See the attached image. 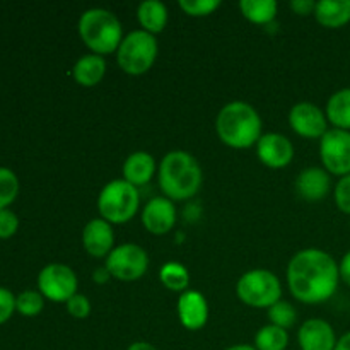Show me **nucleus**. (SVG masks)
I'll return each instance as SVG.
<instances>
[{
    "mask_svg": "<svg viewBox=\"0 0 350 350\" xmlns=\"http://www.w3.org/2000/svg\"><path fill=\"white\" fill-rule=\"evenodd\" d=\"M287 287L303 304L327 303L340 284L338 262L320 248L297 252L287 265Z\"/></svg>",
    "mask_w": 350,
    "mask_h": 350,
    "instance_id": "obj_1",
    "label": "nucleus"
},
{
    "mask_svg": "<svg viewBox=\"0 0 350 350\" xmlns=\"http://www.w3.org/2000/svg\"><path fill=\"white\" fill-rule=\"evenodd\" d=\"M157 180L164 197L173 202L190 200L200 191L204 183V171L197 157L187 150H170L161 159L157 167Z\"/></svg>",
    "mask_w": 350,
    "mask_h": 350,
    "instance_id": "obj_2",
    "label": "nucleus"
},
{
    "mask_svg": "<svg viewBox=\"0 0 350 350\" xmlns=\"http://www.w3.org/2000/svg\"><path fill=\"white\" fill-rule=\"evenodd\" d=\"M262 116L255 106L245 101H231L219 109L215 116V132L221 142L232 149H248L256 146L262 133Z\"/></svg>",
    "mask_w": 350,
    "mask_h": 350,
    "instance_id": "obj_3",
    "label": "nucleus"
},
{
    "mask_svg": "<svg viewBox=\"0 0 350 350\" xmlns=\"http://www.w3.org/2000/svg\"><path fill=\"white\" fill-rule=\"evenodd\" d=\"M79 36L82 43L94 55L116 53L123 40L122 21L111 10L103 7H91L84 10L77 23Z\"/></svg>",
    "mask_w": 350,
    "mask_h": 350,
    "instance_id": "obj_4",
    "label": "nucleus"
},
{
    "mask_svg": "<svg viewBox=\"0 0 350 350\" xmlns=\"http://www.w3.org/2000/svg\"><path fill=\"white\" fill-rule=\"evenodd\" d=\"M139 208V188L123 178L108 181L98 195L99 217L108 221L109 224H126L135 217Z\"/></svg>",
    "mask_w": 350,
    "mask_h": 350,
    "instance_id": "obj_5",
    "label": "nucleus"
},
{
    "mask_svg": "<svg viewBox=\"0 0 350 350\" xmlns=\"http://www.w3.org/2000/svg\"><path fill=\"white\" fill-rule=\"evenodd\" d=\"M159 53V43L154 34L144 29L125 34L116 50V64L125 74L142 75L152 68Z\"/></svg>",
    "mask_w": 350,
    "mask_h": 350,
    "instance_id": "obj_6",
    "label": "nucleus"
},
{
    "mask_svg": "<svg viewBox=\"0 0 350 350\" xmlns=\"http://www.w3.org/2000/svg\"><path fill=\"white\" fill-rule=\"evenodd\" d=\"M236 296L246 306L269 310L282 299V282L272 270H248L238 279Z\"/></svg>",
    "mask_w": 350,
    "mask_h": 350,
    "instance_id": "obj_7",
    "label": "nucleus"
},
{
    "mask_svg": "<svg viewBox=\"0 0 350 350\" xmlns=\"http://www.w3.org/2000/svg\"><path fill=\"white\" fill-rule=\"evenodd\" d=\"M105 267L113 279L122 282H133L142 279L149 270V255L137 243H123L113 248L106 256Z\"/></svg>",
    "mask_w": 350,
    "mask_h": 350,
    "instance_id": "obj_8",
    "label": "nucleus"
},
{
    "mask_svg": "<svg viewBox=\"0 0 350 350\" xmlns=\"http://www.w3.org/2000/svg\"><path fill=\"white\" fill-rule=\"evenodd\" d=\"M79 279L74 270L64 263H50L38 273V291L44 299L53 303H67L77 294Z\"/></svg>",
    "mask_w": 350,
    "mask_h": 350,
    "instance_id": "obj_9",
    "label": "nucleus"
},
{
    "mask_svg": "<svg viewBox=\"0 0 350 350\" xmlns=\"http://www.w3.org/2000/svg\"><path fill=\"white\" fill-rule=\"evenodd\" d=\"M320 159L332 176L350 174V132L328 129L320 139Z\"/></svg>",
    "mask_w": 350,
    "mask_h": 350,
    "instance_id": "obj_10",
    "label": "nucleus"
},
{
    "mask_svg": "<svg viewBox=\"0 0 350 350\" xmlns=\"http://www.w3.org/2000/svg\"><path fill=\"white\" fill-rule=\"evenodd\" d=\"M289 125L303 139H321L330 123L325 109L310 101H301L291 108Z\"/></svg>",
    "mask_w": 350,
    "mask_h": 350,
    "instance_id": "obj_11",
    "label": "nucleus"
},
{
    "mask_svg": "<svg viewBox=\"0 0 350 350\" xmlns=\"http://www.w3.org/2000/svg\"><path fill=\"white\" fill-rule=\"evenodd\" d=\"M256 156L272 170H282L289 166L294 159V146L289 137L279 132L263 133L256 142Z\"/></svg>",
    "mask_w": 350,
    "mask_h": 350,
    "instance_id": "obj_12",
    "label": "nucleus"
},
{
    "mask_svg": "<svg viewBox=\"0 0 350 350\" xmlns=\"http://www.w3.org/2000/svg\"><path fill=\"white\" fill-rule=\"evenodd\" d=\"M142 224L150 234L163 236L173 231L176 224V205L167 197H154L144 205Z\"/></svg>",
    "mask_w": 350,
    "mask_h": 350,
    "instance_id": "obj_13",
    "label": "nucleus"
},
{
    "mask_svg": "<svg viewBox=\"0 0 350 350\" xmlns=\"http://www.w3.org/2000/svg\"><path fill=\"white\" fill-rule=\"evenodd\" d=\"M82 246L92 258H106L115 248L113 224L101 217L91 219L82 229Z\"/></svg>",
    "mask_w": 350,
    "mask_h": 350,
    "instance_id": "obj_14",
    "label": "nucleus"
},
{
    "mask_svg": "<svg viewBox=\"0 0 350 350\" xmlns=\"http://www.w3.org/2000/svg\"><path fill=\"white\" fill-rule=\"evenodd\" d=\"M176 313L178 320L187 330H202L208 321V303L204 294L188 289L180 294V299L176 303Z\"/></svg>",
    "mask_w": 350,
    "mask_h": 350,
    "instance_id": "obj_15",
    "label": "nucleus"
},
{
    "mask_svg": "<svg viewBox=\"0 0 350 350\" xmlns=\"http://www.w3.org/2000/svg\"><path fill=\"white\" fill-rule=\"evenodd\" d=\"M338 337L334 327L321 318H310L297 332V344L301 350H335Z\"/></svg>",
    "mask_w": 350,
    "mask_h": 350,
    "instance_id": "obj_16",
    "label": "nucleus"
},
{
    "mask_svg": "<svg viewBox=\"0 0 350 350\" xmlns=\"http://www.w3.org/2000/svg\"><path fill=\"white\" fill-rule=\"evenodd\" d=\"M296 191L308 202L323 200L332 191V174L325 167H306L297 174Z\"/></svg>",
    "mask_w": 350,
    "mask_h": 350,
    "instance_id": "obj_17",
    "label": "nucleus"
},
{
    "mask_svg": "<svg viewBox=\"0 0 350 350\" xmlns=\"http://www.w3.org/2000/svg\"><path fill=\"white\" fill-rule=\"evenodd\" d=\"M157 163L146 150H135L125 159L122 166L123 180L129 181L133 187H144L149 183L157 173Z\"/></svg>",
    "mask_w": 350,
    "mask_h": 350,
    "instance_id": "obj_18",
    "label": "nucleus"
},
{
    "mask_svg": "<svg viewBox=\"0 0 350 350\" xmlns=\"http://www.w3.org/2000/svg\"><path fill=\"white\" fill-rule=\"evenodd\" d=\"M106 60L101 55H82L72 67V77L82 88H94L105 79Z\"/></svg>",
    "mask_w": 350,
    "mask_h": 350,
    "instance_id": "obj_19",
    "label": "nucleus"
},
{
    "mask_svg": "<svg viewBox=\"0 0 350 350\" xmlns=\"http://www.w3.org/2000/svg\"><path fill=\"white\" fill-rule=\"evenodd\" d=\"M314 19L328 29H338L350 23V0H320L314 9Z\"/></svg>",
    "mask_w": 350,
    "mask_h": 350,
    "instance_id": "obj_20",
    "label": "nucleus"
},
{
    "mask_svg": "<svg viewBox=\"0 0 350 350\" xmlns=\"http://www.w3.org/2000/svg\"><path fill=\"white\" fill-rule=\"evenodd\" d=\"M170 12H167L166 3L159 0H144L137 7V21L140 24V29L147 31L150 34L163 33L166 27Z\"/></svg>",
    "mask_w": 350,
    "mask_h": 350,
    "instance_id": "obj_21",
    "label": "nucleus"
},
{
    "mask_svg": "<svg viewBox=\"0 0 350 350\" xmlns=\"http://www.w3.org/2000/svg\"><path fill=\"white\" fill-rule=\"evenodd\" d=\"M325 113H327L328 123L332 125V129L350 132V88L335 91L328 98Z\"/></svg>",
    "mask_w": 350,
    "mask_h": 350,
    "instance_id": "obj_22",
    "label": "nucleus"
},
{
    "mask_svg": "<svg viewBox=\"0 0 350 350\" xmlns=\"http://www.w3.org/2000/svg\"><path fill=\"white\" fill-rule=\"evenodd\" d=\"M239 10L253 24H270L275 21L279 3L275 0H241Z\"/></svg>",
    "mask_w": 350,
    "mask_h": 350,
    "instance_id": "obj_23",
    "label": "nucleus"
},
{
    "mask_svg": "<svg viewBox=\"0 0 350 350\" xmlns=\"http://www.w3.org/2000/svg\"><path fill=\"white\" fill-rule=\"evenodd\" d=\"M159 280L166 289L183 294L190 286V272L185 265L178 262H167L161 267Z\"/></svg>",
    "mask_w": 350,
    "mask_h": 350,
    "instance_id": "obj_24",
    "label": "nucleus"
},
{
    "mask_svg": "<svg viewBox=\"0 0 350 350\" xmlns=\"http://www.w3.org/2000/svg\"><path fill=\"white\" fill-rule=\"evenodd\" d=\"M256 350H286L289 347V332L275 325H265L255 334Z\"/></svg>",
    "mask_w": 350,
    "mask_h": 350,
    "instance_id": "obj_25",
    "label": "nucleus"
},
{
    "mask_svg": "<svg viewBox=\"0 0 350 350\" xmlns=\"http://www.w3.org/2000/svg\"><path fill=\"white\" fill-rule=\"evenodd\" d=\"M21 183L17 174L9 167L0 166V211L9 208L19 195Z\"/></svg>",
    "mask_w": 350,
    "mask_h": 350,
    "instance_id": "obj_26",
    "label": "nucleus"
},
{
    "mask_svg": "<svg viewBox=\"0 0 350 350\" xmlns=\"http://www.w3.org/2000/svg\"><path fill=\"white\" fill-rule=\"evenodd\" d=\"M267 317H269L270 325H275V327L284 328V330H289V328H293L296 325L297 311L289 301L280 299L279 303H275L272 308L267 310Z\"/></svg>",
    "mask_w": 350,
    "mask_h": 350,
    "instance_id": "obj_27",
    "label": "nucleus"
},
{
    "mask_svg": "<svg viewBox=\"0 0 350 350\" xmlns=\"http://www.w3.org/2000/svg\"><path fill=\"white\" fill-rule=\"evenodd\" d=\"M44 297L40 291H23L16 296V311L26 318H34L43 311Z\"/></svg>",
    "mask_w": 350,
    "mask_h": 350,
    "instance_id": "obj_28",
    "label": "nucleus"
},
{
    "mask_svg": "<svg viewBox=\"0 0 350 350\" xmlns=\"http://www.w3.org/2000/svg\"><path fill=\"white\" fill-rule=\"evenodd\" d=\"M180 7L187 16L205 17L221 7L219 0H180Z\"/></svg>",
    "mask_w": 350,
    "mask_h": 350,
    "instance_id": "obj_29",
    "label": "nucleus"
},
{
    "mask_svg": "<svg viewBox=\"0 0 350 350\" xmlns=\"http://www.w3.org/2000/svg\"><path fill=\"white\" fill-rule=\"evenodd\" d=\"M65 306H67V313L70 314L72 318H75V320H85V318H88L92 311L89 297L85 296V294H81V293H77L75 296H72L70 299L65 303Z\"/></svg>",
    "mask_w": 350,
    "mask_h": 350,
    "instance_id": "obj_30",
    "label": "nucleus"
},
{
    "mask_svg": "<svg viewBox=\"0 0 350 350\" xmlns=\"http://www.w3.org/2000/svg\"><path fill=\"white\" fill-rule=\"evenodd\" d=\"M334 200L338 211L350 215V174L338 178L334 188Z\"/></svg>",
    "mask_w": 350,
    "mask_h": 350,
    "instance_id": "obj_31",
    "label": "nucleus"
},
{
    "mask_svg": "<svg viewBox=\"0 0 350 350\" xmlns=\"http://www.w3.org/2000/svg\"><path fill=\"white\" fill-rule=\"evenodd\" d=\"M19 229V217L10 208L0 211V239H9Z\"/></svg>",
    "mask_w": 350,
    "mask_h": 350,
    "instance_id": "obj_32",
    "label": "nucleus"
},
{
    "mask_svg": "<svg viewBox=\"0 0 350 350\" xmlns=\"http://www.w3.org/2000/svg\"><path fill=\"white\" fill-rule=\"evenodd\" d=\"M16 313V296L7 287H0V325L9 321Z\"/></svg>",
    "mask_w": 350,
    "mask_h": 350,
    "instance_id": "obj_33",
    "label": "nucleus"
},
{
    "mask_svg": "<svg viewBox=\"0 0 350 350\" xmlns=\"http://www.w3.org/2000/svg\"><path fill=\"white\" fill-rule=\"evenodd\" d=\"M291 9L296 14H299V16H311V14H314V9H317V2L314 0H293Z\"/></svg>",
    "mask_w": 350,
    "mask_h": 350,
    "instance_id": "obj_34",
    "label": "nucleus"
},
{
    "mask_svg": "<svg viewBox=\"0 0 350 350\" xmlns=\"http://www.w3.org/2000/svg\"><path fill=\"white\" fill-rule=\"evenodd\" d=\"M338 272H340V280L350 287V250L342 256L338 263Z\"/></svg>",
    "mask_w": 350,
    "mask_h": 350,
    "instance_id": "obj_35",
    "label": "nucleus"
},
{
    "mask_svg": "<svg viewBox=\"0 0 350 350\" xmlns=\"http://www.w3.org/2000/svg\"><path fill=\"white\" fill-rule=\"evenodd\" d=\"M109 279H111V273L108 272V269H106L105 265L98 267V269L92 272V282L98 284V286H105Z\"/></svg>",
    "mask_w": 350,
    "mask_h": 350,
    "instance_id": "obj_36",
    "label": "nucleus"
},
{
    "mask_svg": "<svg viewBox=\"0 0 350 350\" xmlns=\"http://www.w3.org/2000/svg\"><path fill=\"white\" fill-rule=\"evenodd\" d=\"M126 350H159V349H157L156 345L149 344V342L139 340V342H133V344H130Z\"/></svg>",
    "mask_w": 350,
    "mask_h": 350,
    "instance_id": "obj_37",
    "label": "nucleus"
},
{
    "mask_svg": "<svg viewBox=\"0 0 350 350\" xmlns=\"http://www.w3.org/2000/svg\"><path fill=\"white\" fill-rule=\"evenodd\" d=\"M335 350H350V332H347V334H344L338 338Z\"/></svg>",
    "mask_w": 350,
    "mask_h": 350,
    "instance_id": "obj_38",
    "label": "nucleus"
},
{
    "mask_svg": "<svg viewBox=\"0 0 350 350\" xmlns=\"http://www.w3.org/2000/svg\"><path fill=\"white\" fill-rule=\"evenodd\" d=\"M226 350H256L255 345H250V344H236L228 347Z\"/></svg>",
    "mask_w": 350,
    "mask_h": 350,
    "instance_id": "obj_39",
    "label": "nucleus"
}]
</instances>
